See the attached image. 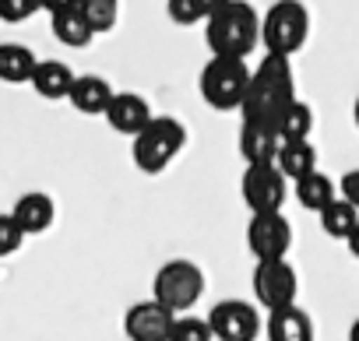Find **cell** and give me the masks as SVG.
I'll return each mask as SVG.
<instances>
[{"label": "cell", "instance_id": "30", "mask_svg": "<svg viewBox=\"0 0 359 341\" xmlns=\"http://www.w3.org/2000/svg\"><path fill=\"white\" fill-rule=\"evenodd\" d=\"M81 0H43V11L53 18V15H64V11H78Z\"/></svg>", "mask_w": 359, "mask_h": 341}, {"label": "cell", "instance_id": "3", "mask_svg": "<svg viewBox=\"0 0 359 341\" xmlns=\"http://www.w3.org/2000/svg\"><path fill=\"white\" fill-rule=\"evenodd\" d=\"M250 78L254 71L243 64V57H212L201 71L198 88H201V99L215 113H233V109H243Z\"/></svg>", "mask_w": 359, "mask_h": 341}, {"label": "cell", "instance_id": "12", "mask_svg": "<svg viewBox=\"0 0 359 341\" xmlns=\"http://www.w3.org/2000/svg\"><path fill=\"white\" fill-rule=\"evenodd\" d=\"M278 148H282V134L275 123H261V120L240 123V155L247 165H275Z\"/></svg>", "mask_w": 359, "mask_h": 341}, {"label": "cell", "instance_id": "20", "mask_svg": "<svg viewBox=\"0 0 359 341\" xmlns=\"http://www.w3.org/2000/svg\"><path fill=\"white\" fill-rule=\"evenodd\" d=\"M50 32H53L57 43H64L67 50H85V46L95 39V29L85 22L81 8H78V11H64V15H53V18H50Z\"/></svg>", "mask_w": 359, "mask_h": 341}, {"label": "cell", "instance_id": "23", "mask_svg": "<svg viewBox=\"0 0 359 341\" xmlns=\"http://www.w3.org/2000/svg\"><path fill=\"white\" fill-rule=\"evenodd\" d=\"M278 134H282V141H310V134H313V109H310V102L296 99V102L282 113Z\"/></svg>", "mask_w": 359, "mask_h": 341}, {"label": "cell", "instance_id": "13", "mask_svg": "<svg viewBox=\"0 0 359 341\" xmlns=\"http://www.w3.org/2000/svg\"><path fill=\"white\" fill-rule=\"evenodd\" d=\"M102 116H106V123H109L116 134H123V137H137V134L155 120L148 99H144V95H134V92H116L113 102H109V109H106Z\"/></svg>", "mask_w": 359, "mask_h": 341}, {"label": "cell", "instance_id": "15", "mask_svg": "<svg viewBox=\"0 0 359 341\" xmlns=\"http://www.w3.org/2000/svg\"><path fill=\"white\" fill-rule=\"evenodd\" d=\"M11 215L18 218V225H22L29 236H39V232H46V229L53 225L57 208H53V201H50L43 190H29V194H22V197L15 201Z\"/></svg>", "mask_w": 359, "mask_h": 341}, {"label": "cell", "instance_id": "22", "mask_svg": "<svg viewBox=\"0 0 359 341\" xmlns=\"http://www.w3.org/2000/svg\"><path fill=\"white\" fill-rule=\"evenodd\" d=\"M320 229L331 236V239H348L355 229H359V208L345 197H334L324 211H320Z\"/></svg>", "mask_w": 359, "mask_h": 341}, {"label": "cell", "instance_id": "17", "mask_svg": "<svg viewBox=\"0 0 359 341\" xmlns=\"http://www.w3.org/2000/svg\"><path fill=\"white\" fill-rule=\"evenodd\" d=\"M113 95H116V92H113V85H109L106 78H99V74H81V78L74 81L67 102H71L78 113L95 116V113H106V109H109Z\"/></svg>", "mask_w": 359, "mask_h": 341}, {"label": "cell", "instance_id": "6", "mask_svg": "<svg viewBox=\"0 0 359 341\" xmlns=\"http://www.w3.org/2000/svg\"><path fill=\"white\" fill-rule=\"evenodd\" d=\"M151 295L162 306H169L172 313H187L205 295V271L194 260L176 257V260H169V264L158 267V274L151 281Z\"/></svg>", "mask_w": 359, "mask_h": 341}, {"label": "cell", "instance_id": "31", "mask_svg": "<svg viewBox=\"0 0 359 341\" xmlns=\"http://www.w3.org/2000/svg\"><path fill=\"white\" fill-rule=\"evenodd\" d=\"M229 4V0H201V11H205V22L212 18V15H219L222 8Z\"/></svg>", "mask_w": 359, "mask_h": 341}, {"label": "cell", "instance_id": "14", "mask_svg": "<svg viewBox=\"0 0 359 341\" xmlns=\"http://www.w3.org/2000/svg\"><path fill=\"white\" fill-rule=\"evenodd\" d=\"M264 334H268V341H313V320L306 309H299L292 302V306L268 313Z\"/></svg>", "mask_w": 359, "mask_h": 341}, {"label": "cell", "instance_id": "16", "mask_svg": "<svg viewBox=\"0 0 359 341\" xmlns=\"http://www.w3.org/2000/svg\"><path fill=\"white\" fill-rule=\"evenodd\" d=\"M74 81H78V74L67 64H60V60H39V67H36V74H32L29 85L36 88V95L57 102V99H71Z\"/></svg>", "mask_w": 359, "mask_h": 341}, {"label": "cell", "instance_id": "25", "mask_svg": "<svg viewBox=\"0 0 359 341\" xmlns=\"http://www.w3.org/2000/svg\"><path fill=\"white\" fill-rule=\"evenodd\" d=\"M169 341H215V330H212V320L205 316H176V327H172V337Z\"/></svg>", "mask_w": 359, "mask_h": 341}, {"label": "cell", "instance_id": "33", "mask_svg": "<svg viewBox=\"0 0 359 341\" xmlns=\"http://www.w3.org/2000/svg\"><path fill=\"white\" fill-rule=\"evenodd\" d=\"M348 341H359V320H352V327H348Z\"/></svg>", "mask_w": 359, "mask_h": 341}, {"label": "cell", "instance_id": "1", "mask_svg": "<svg viewBox=\"0 0 359 341\" xmlns=\"http://www.w3.org/2000/svg\"><path fill=\"white\" fill-rule=\"evenodd\" d=\"M296 74H292V64L289 57H278V53H268L254 78H250V92H247V102H243V120H261V123H275L282 120V113L296 102Z\"/></svg>", "mask_w": 359, "mask_h": 341}, {"label": "cell", "instance_id": "32", "mask_svg": "<svg viewBox=\"0 0 359 341\" xmlns=\"http://www.w3.org/2000/svg\"><path fill=\"white\" fill-rule=\"evenodd\" d=\"M345 246H348V253H352V257L359 260V229H355V232H352V236L345 239Z\"/></svg>", "mask_w": 359, "mask_h": 341}, {"label": "cell", "instance_id": "8", "mask_svg": "<svg viewBox=\"0 0 359 341\" xmlns=\"http://www.w3.org/2000/svg\"><path fill=\"white\" fill-rule=\"evenodd\" d=\"M240 194H243V204L250 208V215L282 211L285 194H289V176L278 165H247V173L240 180Z\"/></svg>", "mask_w": 359, "mask_h": 341}, {"label": "cell", "instance_id": "11", "mask_svg": "<svg viewBox=\"0 0 359 341\" xmlns=\"http://www.w3.org/2000/svg\"><path fill=\"white\" fill-rule=\"evenodd\" d=\"M215 341H257L261 334V316L250 302L243 299H222L208 313Z\"/></svg>", "mask_w": 359, "mask_h": 341}, {"label": "cell", "instance_id": "4", "mask_svg": "<svg viewBox=\"0 0 359 341\" xmlns=\"http://www.w3.org/2000/svg\"><path fill=\"white\" fill-rule=\"evenodd\" d=\"M187 144V127L176 116H155L137 137H130V158L141 173L155 176L184 151Z\"/></svg>", "mask_w": 359, "mask_h": 341}, {"label": "cell", "instance_id": "10", "mask_svg": "<svg viewBox=\"0 0 359 341\" xmlns=\"http://www.w3.org/2000/svg\"><path fill=\"white\" fill-rule=\"evenodd\" d=\"M176 316L169 306H162L155 295L151 299H141L127 309L123 316V334L130 341H169L172 337V327H176Z\"/></svg>", "mask_w": 359, "mask_h": 341}, {"label": "cell", "instance_id": "2", "mask_svg": "<svg viewBox=\"0 0 359 341\" xmlns=\"http://www.w3.org/2000/svg\"><path fill=\"white\" fill-rule=\"evenodd\" d=\"M261 25L264 18L254 11V4L247 0H229V4L212 15L205 22V43L212 50V57H243L254 53V46L261 43Z\"/></svg>", "mask_w": 359, "mask_h": 341}, {"label": "cell", "instance_id": "19", "mask_svg": "<svg viewBox=\"0 0 359 341\" xmlns=\"http://www.w3.org/2000/svg\"><path fill=\"white\" fill-rule=\"evenodd\" d=\"M292 190H296V201L306 208V211H324L334 197H338V190H334V180L331 176H324V173H306V176H299L296 183H292Z\"/></svg>", "mask_w": 359, "mask_h": 341}, {"label": "cell", "instance_id": "7", "mask_svg": "<svg viewBox=\"0 0 359 341\" xmlns=\"http://www.w3.org/2000/svg\"><path fill=\"white\" fill-rule=\"evenodd\" d=\"M296 295H299V278H296V267L285 257L254 264V299L268 313L282 309V306H292Z\"/></svg>", "mask_w": 359, "mask_h": 341}, {"label": "cell", "instance_id": "28", "mask_svg": "<svg viewBox=\"0 0 359 341\" xmlns=\"http://www.w3.org/2000/svg\"><path fill=\"white\" fill-rule=\"evenodd\" d=\"M36 11H43V0H0V18L8 25H18V22L32 18Z\"/></svg>", "mask_w": 359, "mask_h": 341}, {"label": "cell", "instance_id": "27", "mask_svg": "<svg viewBox=\"0 0 359 341\" xmlns=\"http://www.w3.org/2000/svg\"><path fill=\"white\" fill-rule=\"evenodd\" d=\"M29 232L18 225V218L8 211V215H0V253L4 257H11L18 246H22V239H25Z\"/></svg>", "mask_w": 359, "mask_h": 341}, {"label": "cell", "instance_id": "21", "mask_svg": "<svg viewBox=\"0 0 359 341\" xmlns=\"http://www.w3.org/2000/svg\"><path fill=\"white\" fill-rule=\"evenodd\" d=\"M275 165L296 183L299 176H306V173H313V169H317V148L310 141H282Z\"/></svg>", "mask_w": 359, "mask_h": 341}, {"label": "cell", "instance_id": "5", "mask_svg": "<svg viewBox=\"0 0 359 341\" xmlns=\"http://www.w3.org/2000/svg\"><path fill=\"white\" fill-rule=\"evenodd\" d=\"M310 39V11L303 0H275L261 25V43L268 53L296 57Z\"/></svg>", "mask_w": 359, "mask_h": 341}, {"label": "cell", "instance_id": "34", "mask_svg": "<svg viewBox=\"0 0 359 341\" xmlns=\"http://www.w3.org/2000/svg\"><path fill=\"white\" fill-rule=\"evenodd\" d=\"M352 120H355V130H359V95H355V106H352Z\"/></svg>", "mask_w": 359, "mask_h": 341}, {"label": "cell", "instance_id": "9", "mask_svg": "<svg viewBox=\"0 0 359 341\" xmlns=\"http://www.w3.org/2000/svg\"><path fill=\"white\" fill-rule=\"evenodd\" d=\"M247 246L254 260H278L292 246V225L282 211H257L247 222Z\"/></svg>", "mask_w": 359, "mask_h": 341}, {"label": "cell", "instance_id": "24", "mask_svg": "<svg viewBox=\"0 0 359 341\" xmlns=\"http://www.w3.org/2000/svg\"><path fill=\"white\" fill-rule=\"evenodd\" d=\"M81 15L85 22L99 32H113L116 18H120V0H81Z\"/></svg>", "mask_w": 359, "mask_h": 341}, {"label": "cell", "instance_id": "26", "mask_svg": "<svg viewBox=\"0 0 359 341\" xmlns=\"http://www.w3.org/2000/svg\"><path fill=\"white\" fill-rule=\"evenodd\" d=\"M165 15L176 25H198V22H205L201 0H165Z\"/></svg>", "mask_w": 359, "mask_h": 341}, {"label": "cell", "instance_id": "18", "mask_svg": "<svg viewBox=\"0 0 359 341\" xmlns=\"http://www.w3.org/2000/svg\"><path fill=\"white\" fill-rule=\"evenodd\" d=\"M36 67H39V57L29 46H18V43H4V46H0V78H4L8 85L32 81Z\"/></svg>", "mask_w": 359, "mask_h": 341}, {"label": "cell", "instance_id": "29", "mask_svg": "<svg viewBox=\"0 0 359 341\" xmlns=\"http://www.w3.org/2000/svg\"><path fill=\"white\" fill-rule=\"evenodd\" d=\"M338 194L359 208V169H348V173L338 180Z\"/></svg>", "mask_w": 359, "mask_h": 341}]
</instances>
